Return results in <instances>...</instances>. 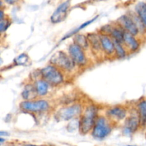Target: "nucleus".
<instances>
[{"label":"nucleus","mask_w":146,"mask_h":146,"mask_svg":"<svg viewBox=\"0 0 146 146\" xmlns=\"http://www.w3.org/2000/svg\"><path fill=\"white\" fill-rule=\"evenodd\" d=\"M126 111L122 108H114L108 111V115L115 119L121 120L125 118Z\"/></svg>","instance_id":"obj_15"},{"label":"nucleus","mask_w":146,"mask_h":146,"mask_svg":"<svg viewBox=\"0 0 146 146\" xmlns=\"http://www.w3.org/2000/svg\"><path fill=\"white\" fill-rule=\"evenodd\" d=\"M88 38L90 43H91V45H92V46L94 47V48H95L96 49H99L100 47H101V46L100 36H98L95 34H88Z\"/></svg>","instance_id":"obj_18"},{"label":"nucleus","mask_w":146,"mask_h":146,"mask_svg":"<svg viewBox=\"0 0 146 146\" xmlns=\"http://www.w3.org/2000/svg\"><path fill=\"white\" fill-rule=\"evenodd\" d=\"M38 95L35 86L27 85L22 92V97L27 101H31Z\"/></svg>","instance_id":"obj_12"},{"label":"nucleus","mask_w":146,"mask_h":146,"mask_svg":"<svg viewBox=\"0 0 146 146\" xmlns=\"http://www.w3.org/2000/svg\"><path fill=\"white\" fill-rule=\"evenodd\" d=\"M29 58L28 56L25 54H22L21 55L19 56L18 57L15 58L14 60V62L17 65H20V66H26L29 64Z\"/></svg>","instance_id":"obj_22"},{"label":"nucleus","mask_w":146,"mask_h":146,"mask_svg":"<svg viewBox=\"0 0 146 146\" xmlns=\"http://www.w3.org/2000/svg\"><path fill=\"white\" fill-rule=\"evenodd\" d=\"M20 107L22 110L29 112H41L48 109V104L44 100L36 101H26L21 103Z\"/></svg>","instance_id":"obj_5"},{"label":"nucleus","mask_w":146,"mask_h":146,"mask_svg":"<svg viewBox=\"0 0 146 146\" xmlns=\"http://www.w3.org/2000/svg\"><path fill=\"white\" fill-rule=\"evenodd\" d=\"M70 7V0L64 1L60 4L51 17V21L53 23H58L64 21L67 16L68 10Z\"/></svg>","instance_id":"obj_7"},{"label":"nucleus","mask_w":146,"mask_h":146,"mask_svg":"<svg viewBox=\"0 0 146 146\" xmlns=\"http://www.w3.org/2000/svg\"><path fill=\"white\" fill-rule=\"evenodd\" d=\"M123 33L124 31L118 29L117 28H112L111 34L114 39L117 40L119 42H123Z\"/></svg>","instance_id":"obj_21"},{"label":"nucleus","mask_w":146,"mask_h":146,"mask_svg":"<svg viewBox=\"0 0 146 146\" xmlns=\"http://www.w3.org/2000/svg\"><path fill=\"white\" fill-rule=\"evenodd\" d=\"M80 113H81V107L78 105H74L59 110L57 112L56 118L58 121H68L77 116Z\"/></svg>","instance_id":"obj_6"},{"label":"nucleus","mask_w":146,"mask_h":146,"mask_svg":"<svg viewBox=\"0 0 146 146\" xmlns=\"http://www.w3.org/2000/svg\"><path fill=\"white\" fill-rule=\"evenodd\" d=\"M44 81L51 85H58L63 81V76L54 66H47L41 71Z\"/></svg>","instance_id":"obj_2"},{"label":"nucleus","mask_w":146,"mask_h":146,"mask_svg":"<svg viewBox=\"0 0 146 146\" xmlns=\"http://www.w3.org/2000/svg\"><path fill=\"white\" fill-rule=\"evenodd\" d=\"M51 63L53 65L65 70H71L74 67V62L71 57H69L63 51H58L51 58Z\"/></svg>","instance_id":"obj_3"},{"label":"nucleus","mask_w":146,"mask_h":146,"mask_svg":"<svg viewBox=\"0 0 146 146\" xmlns=\"http://www.w3.org/2000/svg\"><path fill=\"white\" fill-rule=\"evenodd\" d=\"M111 131V127L106 119L104 117H100L96 121L93 131V136L97 139H103L109 135Z\"/></svg>","instance_id":"obj_4"},{"label":"nucleus","mask_w":146,"mask_h":146,"mask_svg":"<svg viewBox=\"0 0 146 146\" xmlns=\"http://www.w3.org/2000/svg\"><path fill=\"white\" fill-rule=\"evenodd\" d=\"M119 25L125 31L131 33L133 35H136L138 32V28L133 19L127 15H123L118 19Z\"/></svg>","instance_id":"obj_9"},{"label":"nucleus","mask_w":146,"mask_h":146,"mask_svg":"<svg viewBox=\"0 0 146 146\" xmlns=\"http://www.w3.org/2000/svg\"><path fill=\"white\" fill-rule=\"evenodd\" d=\"M74 43L81 46V48H86L88 44L86 37L81 34H78L74 37Z\"/></svg>","instance_id":"obj_19"},{"label":"nucleus","mask_w":146,"mask_h":146,"mask_svg":"<svg viewBox=\"0 0 146 146\" xmlns=\"http://www.w3.org/2000/svg\"><path fill=\"white\" fill-rule=\"evenodd\" d=\"M35 87L38 96L46 95L48 91V83L46 81L38 80V81L36 82Z\"/></svg>","instance_id":"obj_16"},{"label":"nucleus","mask_w":146,"mask_h":146,"mask_svg":"<svg viewBox=\"0 0 146 146\" xmlns=\"http://www.w3.org/2000/svg\"><path fill=\"white\" fill-rule=\"evenodd\" d=\"M97 17H96L95 18H94V19H93L92 20H90V21H87V22H86V23H84V24H83L82 25L79 26V27H78V28H76V29L75 30H74V31H72V32H71V33H70L69 34H68V35H67V36H66L64 37V39H65V38H68V36H71L74 35V34H76V33H77V32H78V31H79V30H81V29H82L85 28V27H86V26L89 25V24H91V23H92L93 21H94V20H95L97 18Z\"/></svg>","instance_id":"obj_23"},{"label":"nucleus","mask_w":146,"mask_h":146,"mask_svg":"<svg viewBox=\"0 0 146 146\" xmlns=\"http://www.w3.org/2000/svg\"><path fill=\"white\" fill-rule=\"evenodd\" d=\"M100 38H101V46H102L104 51L108 54H112L115 50L113 41L104 34L100 36Z\"/></svg>","instance_id":"obj_10"},{"label":"nucleus","mask_w":146,"mask_h":146,"mask_svg":"<svg viewBox=\"0 0 146 146\" xmlns=\"http://www.w3.org/2000/svg\"><path fill=\"white\" fill-rule=\"evenodd\" d=\"M9 22L7 20L1 19V24H0V30H1V32H4V31L7 29V27H9Z\"/></svg>","instance_id":"obj_24"},{"label":"nucleus","mask_w":146,"mask_h":146,"mask_svg":"<svg viewBox=\"0 0 146 146\" xmlns=\"http://www.w3.org/2000/svg\"><path fill=\"white\" fill-rule=\"evenodd\" d=\"M138 108H139L140 123L142 125H145L146 124V101L140 103L138 105Z\"/></svg>","instance_id":"obj_17"},{"label":"nucleus","mask_w":146,"mask_h":146,"mask_svg":"<svg viewBox=\"0 0 146 146\" xmlns=\"http://www.w3.org/2000/svg\"><path fill=\"white\" fill-rule=\"evenodd\" d=\"M114 44V47H115V51L116 52L117 56H118L119 58H123L125 56V50L123 48L122 45H121V43L115 39H113Z\"/></svg>","instance_id":"obj_20"},{"label":"nucleus","mask_w":146,"mask_h":146,"mask_svg":"<svg viewBox=\"0 0 146 146\" xmlns=\"http://www.w3.org/2000/svg\"><path fill=\"white\" fill-rule=\"evenodd\" d=\"M68 51H69L70 56L71 57L73 61L76 64H78L79 65H83L85 64L86 59L84 53L82 51V48L81 46L74 43L69 46Z\"/></svg>","instance_id":"obj_8"},{"label":"nucleus","mask_w":146,"mask_h":146,"mask_svg":"<svg viewBox=\"0 0 146 146\" xmlns=\"http://www.w3.org/2000/svg\"><path fill=\"white\" fill-rule=\"evenodd\" d=\"M96 113V108L94 106H89L86 108L79 122V128L81 133L86 134L95 125Z\"/></svg>","instance_id":"obj_1"},{"label":"nucleus","mask_w":146,"mask_h":146,"mask_svg":"<svg viewBox=\"0 0 146 146\" xmlns=\"http://www.w3.org/2000/svg\"><path fill=\"white\" fill-rule=\"evenodd\" d=\"M4 1L9 4H14L15 3H17L18 1V0H4Z\"/></svg>","instance_id":"obj_25"},{"label":"nucleus","mask_w":146,"mask_h":146,"mask_svg":"<svg viewBox=\"0 0 146 146\" xmlns=\"http://www.w3.org/2000/svg\"><path fill=\"white\" fill-rule=\"evenodd\" d=\"M140 123V118H138L137 115H133L129 117L128 120L125 122V127L126 130H128L129 132H133L138 128V123Z\"/></svg>","instance_id":"obj_14"},{"label":"nucleus","mask_w":146,"mask_h":146,"mask_svg":"<svg viewBox=\"0 0 146 146\" xmlns=\"http://www.w3.org/2000/svg\"><path fill=\"white\" fill-rule=\"evenodd\" d=\"M135 10L141 21L146 28V3L139 2L135 7Z\"/></svg>","instance_id":"obj_13"},{"label":"nucleus","mask_w":146,"mask_h":146,"mask_svg":"<svg viewBox=\"0 0 146 146\" xmlns=\"http://www.w3.org/2000/svg\"><path fill=\"white\" fill-rule=\"evenodd\" d=\"M133 36V35L131 33L125 31L123 33V41L132 51H136L138 48L139 44Z\"/></svg>","instance_id":"obj_11"}]
</instances>
